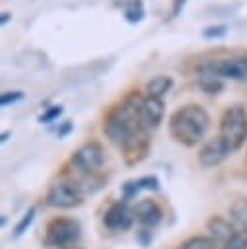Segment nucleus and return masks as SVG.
Returning <instances> with one entry per match:
<instances>
[{
  "label": "nucleus",
  "instance_id": "f257e3e1",
  "mask_svg": "<svg viewBox=\"0 0 247 249\" xmlns=\"http://www.w3.org/2000/svg\"><path fill=\"white\" fill-rule=\"evenodd\" d=\"M144 95L138 91H130L121 103L111 107L103 121V132L117 148L124 152L138 150L140 144H146L148 130L142 124L140 105Z\"/></svg>",
  "mask_w": 247,
  "mask_h": 249
},
{
  "label": "nucleus",
  "instance_id": "f03ea898",
  "mask_svg": "<svg viewBox=\"0 0 247 249\" xmlns=\"http://www.w3.org/2000/svg\"><path fill=\"white\" fill-rule=\"evenodd\" d=\"M210 128V115L198 103H189L173 111L169 117V132L183 146H196Z\"/></svg>",
  "mask_w": 247,
  "mask_h": 249
},
{
  "label": "nucleus",
  "instance_id": "7ed1b4c3",
  "mask_svg": "<svg viewBox=\"0 0 247 249\" xmlns=\"http://www.w3.org/2000/svg\"><path fill=\"white\" fill-rule=\"evenodd\" d=\"M226 148L231 152L239 150L247 138V111L243 105H231L220 119V134Z\"/></svg>",
  "mask_w": 247,
  "mask_h": 249
},
{
  "label": "nucleus",
  "instance_id": "20e7f679",
  "mask_svg": "<svg viewBox=\"0 0 247 249\" xmlns=\"http://www.w3.org/2000/svg\"><path fill=\"white\" fill-rule=\"evenodd\" d=\"M198 74H208L220 80H235V82H247V56H214L200 60L196 64Z\"/></svg>",
  "mask_w": 247,
  "mask_h": 249
},
{
  "label": "nucleus",
  "instance_id": "39448f33",
  "mask_svg": "<svg viewBox=\"0 0 247 249\" xmlns=\"http://www.w3.org/2000/svg\"><path fill=\"white\" fill-rule=\"evenodd\" d=\"M84 193L76 181H56L49 187L45 202L53 208H74L82 204Z\"/></svg>",
  "mask_w": 247,
  "mask_h": 249
},
{
  "label": "nucleus",
  "instance_id": "423d86ee",
  "mask_svg": "<svg viewBox=\"0 0 247 249\" xmlns=\"http://www.w3.org/2000/svg\"><path fill=\"white\" fill-rule=\"evenodd\" d=\"M103 160H105V150L99 142H86L82 144L70 158V163L72 167L78 171V173H86V175H91L95 173L101 165H103Z\"/></svg>",
  "mask_w": 247,
  "mask_h": 249
},
{
  "label": "nucleus",
  "instance_id": "0eeeda50",
  "mask_svg": "<svg viewBox=\"0 0 247 249\" xmlns=\"http://www.w3.org/2000/svg\"><path fill=\"white\" fill-rule=\"evenodd\" d=\"M80 237V224L72 218H54L47 226L45 243L51 247H66L72 245Z\"/></svg>",
  "mask_w": 247,
  "mask_h": 249
},
{
  "label": "nucleus",
  "instance_id": "6e6552de",
  "mask_svg": "<svg viewBox=\"0 0 247 249\" xmlns=\"http://www.w3.org/2000/svg\"><path fill=\"white\" fill-rule=\"evenodd\" d=\"M134 220H136L134 218V208H130L126 200H119V202L111 204L107 208L105 216H103V224L109 230H113V231H124V230H128Z\"/></svg>",
  "mask_w": 247,
  "mask_h": 249
},
{
  "label": "nucleus",
  "instance_id": "1a4fd4ad",
  "mask_svg": "<svg viewBox=\"0 0 247 249\" xmlns=\"http://www.w3.org/2000/svg\"><path fill=\"white\" fill-rule=\"evenodd\" d=\"M228 156H229V150L226 148V144L220 136H214V138L206 140L198 150V161L204 167H214V165L222 163Z\"/></svg>",
  "mask_w": 247,
  "mask_h": 249
},
{
  "label": "nucleus",
  "instance_id": "9d476101",
  "mask_svg": "<svg viewBox=\"0 0 247 249\" xmlns=\"http://www.w3.org/2000/svg\"><path fill=\"white\" fill-rule=\"evenodd\" d=\"M140 117H142V124L144 128L150 132L154 128L159 126L161 119H163V101L158 97H150L144 95L142 105H140Z\"/></svg>",
  "mask_w": 247,
  "mask_h": 249
},
{
  "label": "nucleus",
  "instance_id": "9b49d317",
  "mask_svg": "<svg viewBox=\"0 0 247 249\" xmlns=\"http://www.w3.org/2000/svg\"><path fill=\"white\" fill-rule=\"evenodd\" d=\"M161 216H163V212H161V208H159V204L156 200L142 198L134 206V218L146 228H154L161 220Z\"/></svg>",
  "mask_w": 247,
  "mask_h": 249
},
{
  "label": "nucleus",
  "instance_id": "f8f14e48",
  "mask_svg": "<svg viewBox=\"0 0 247 249\" xmlns=\"http://www.w3.org/2000/svg\"><path fill=\"white\" fill-rule=\"evenodd\" d=\"M158 187H159L158 177L146 175V177H140V179H136V181L124 183V187H123V196H124V200H130V198L136 196L142 189H146V191H158Z\"/></svg>",
  "mask_w": 247,
  "mask_h": 249
},
{
  "label": "nucleus",
  "instance_id": "ddd939ff",
  "mask_svg": "<svg viewBox=\"0 0 247 249\" xmlns=\"http://www.w3.org/2000/svg\"><path fill=\"white\" fill-rule=\"evenodd\" d=\"M171 86H173V78L171 76H163V74L154 76L152 80L146 82V95L161 99L171 89Z\"/></svg>",
  "mask_w": 247,
  "mask_h": 249
},
{
  "label": "nucleus",
  "instance_id": "4468645a",
  "mask_svg": "<svg viewBox=\"0 0 247 249\" xmlns=\"http://www.w3.org/2000/svg\"><path fill=\"white\" fill-rule=\"evenodd\" d=\"M208 228H210V231H212V237H214L216 241H224V243L235 233L233 226H231L228 220L220 218V216H214V218L208 222Z\"/></svg>",
  "mask_w": 247,
  "mask_h": 249
},
{
  "label": "nucleus",
  "instance_id": "2eb2a0df",
  "mask_svg": "<svg viewBox=\"0 0 247 249\" xmlns=\"http://www.w3.org/2000/svg\"><path fill=\"white\" fill-rule=\"evenodd\" d=\"M144 16H146V10H144V2L142 0H130L126 4V8H124V19L128 23L136 25V23H140L144 19Z\"/></svg>",
  "mask_w": 247,
  "mask_h": 249
},
{
  "label": "nucleus",
  "instance_id": "dca6fc26",
  "mask_svg": "<svg viewBox=\"0 0 247 249\" xmlns=\"http://www.w3.org/2000/svg\"><path fill=\"white\" fill-rule=\"evenodd\" d=\"M216 239L214 237H204V235H196L191 237L187 241H183L177 249H216Z\"/></svg>",
  "mask_w": 247,
  "mask_h": 249
},
{
  "label": "nucleus",
  "instance_id": "f3484780",
  "mask_svg": "<svg viewBox=\"0 0 247 249\" xmlns=\"http://www.w3.org/2000/svg\"><path fill=\"white\" fill-rule=\"evenodd\" d=\"M231 214H233V220L241 230H247V200H237L233 206H231Z\"/></svg>",
  "mask_w": 247,
  "mask_h": 249
},
{
  "label": "nucleus",
  "instance_id": "a211bd4d",
  "mask_svg": "<svg viewBox=\"0 0 247 249\" xmlns=\"http://www.w3.org/2000/svg\"><path fill=\"white\" fill-rule=\"evenodd\" d=\"M198 84L206 93H218L222 89V86H224L220 78H214V76H208V74H200L198 76Z\"/></svg>",
  "mask_w": 247,
  "mask_h": 249
},
{
  "label": "nucleus",
  "instance_id": "6ab92c4d",
  "mask_svg": "<svg viewBox=\"0 0 247 249\" xmlns=\"http://www.w3.org/2000/svg\"><path fill=\"white\" fill-rule=\"evenodd\" d=\"M220 249H247V230H237Z\"/></svg>",
  "mask_w": 247,
  "mask_h": 249
},
{
  "label": "nucleus",
  "instance_id": "aec40b11",
  "mask_svg": "<svg viewBox=\"0 0 247 249\" xmlns=\"http://www.w3.org/2000/svg\"><path fill=\"white\" fill-rule=\"evenodd\" d=\"M228 33V25H208L202 29V37L204 39H220Z\"/></svg>",
  "mask_w": 247,
  "mask_h": 249
},
{
  "label": "nucleus",
  "instance_id": "412c9836",
  "mask_svg": "<svg viewBox=\"0 0 247 249\" xmlns=\"http://www.w3.org/2000/svg\"><path fill=\"white\" fill-rule=\"evenodd\" d=\"M23 99V93L21 91H4L2 95H0V105L2 107H8V105H14V103H18V101H21Z\"/></svg>",
  "mask_w": 247,
  "mask_h": 249
},
{
  "label": "nucleus",
  "instance_id": "4be33fe9",
  "mask_svg": "<svg viewBox=\"0 0 247 249\" xmlns=\"http://www.w3.org/2000/svg\"><path fill=\"white\" fill-rule=\"evenodd\" d=\"M33 216H35V208H29L25 214H23V218L19 220V224L16 226V235H21L29 226H31V222H33Z\"/></svg>",
  "mask_w": 247,
  "mask_h": 249
},
{
  "label": "nucleus",
  "instance_id": "5701e85b",
  "mask_svg": "<svg viewBox=\"0 0 247 249\" xmlns=\"http://www.w3.org/2000/svg\"><path fill=\"white\" fill-rule=\"evenodd\" d=\"M60 113H62V107H60V105H53V107H49V109L39 117V123H53L54 119L60 117Z\"/></svg>",
  "mask_w": 247,
  "mask_h": 249
},
{
  "label": "nucleus",
  "instance_id": "b1692460",
  "mask_svg": "<svg viewBox=\"0 0 247 249\" xmlns=\"http://www.w3.org/2000/svg\"><path fill=\"white\" fill-rule=\"evenodd\" d=\"M185 2H187V0H173V10H171L173 16H177V14L181 12V8L185 6Z\"/></svg>",
  "mask_w": 247,
  "mask_h": 249
},
{
  "label": "nucleus",
  "instance_id": "393cba45",
  "mask_svg": "<svg viewBox=\"0 0 247 249\" xmlns=\"http://www.w3.org/2000/svg\"><path fill=\"white\" fill-rule=\"evenodd\" d=\"M8 21H10V12H2V16H0V23L6 25Z\"/></svg>",
  "mask_w": 247,
  "mask_h": 249
},
{
  "label": "nucleus",
  "instance_id": "a878e982",
  "mask_svg": "<svg viewBox=\"0 0 247 249\" xmlns=\"http://www.w3.org/2000/svg\"><path fill=\"white\" fill-rule=\"evenodd\" d=\"M8 136H10V132H8V130H4V132H2V138H0V140H2V142H6V140H8Z\"/></svg>",
  "mask_w": 247,
  "mask_h": 249
}]
</instances>
